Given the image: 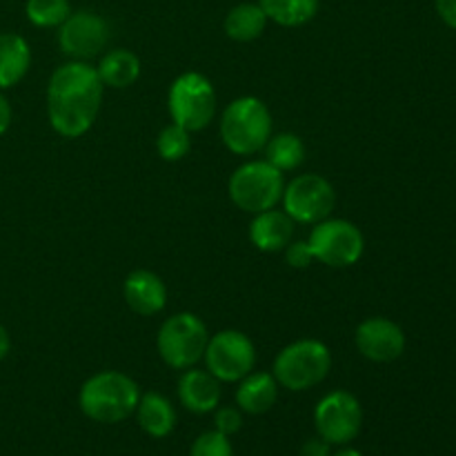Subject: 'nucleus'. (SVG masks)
<instances>
[{
  "instance_id": "f257e3e1",
  "label": "nucleus",
  "mask_w": 456,
  "mask_h": 456,
  "mask_svg": "<svg viewBox=\"0 0 456 456\" xmlns=\"http://www.w3.org/2000/svg\"><path fill=\"white\" fill-rule=\"evenodd\" d=\"M96 67L71 61L58 67L47 85V116L53 132L62 138H80L96 123L102 102Z\"/></svg>"
},
{
  "instance_id": "f03ea898",
  "label": "nucleus",
  "mask_w": 456,
  "mask_h": 456,
  "mask_svg": "<svg viewBox=\"0 0 456 456\" xmlns=\"http://www.w3.org/2000/svg\"><path fill=\"white\" fill-rule=\"evenodd\" d=\"M141 390L132 377L123 372H98L80 386L78 408L87 419L105 426L125 421L136 412Z\"/></svg>"
},
{
  "instance_id": "7ed1b4c3",
  "label": "nucleus",
  "mask_w": 456,
  "mask_h": 456,
  "mask_svg": "<svg viewBox=\"0 0 456 456\" xmlns=\"http://www.w3.org/2000/svg\"><path fill=\"white\" fill-rule=\"evenodd\" d=\"M272 136V114L256 96H240L221 116V141L232 154L254 156Z\"/></svg>"
},
{
  "instance_id": "20e7f679",
  "label": "nucleus",
  "mask_w": 456,
  "mask_h": 456,
  "mask_svg": "<svg viewBox=\"0 0 456 456\" xmlns=\"http://www.w3.org/2000/svg\"><path fill=\"white\" fill-rule=\"evenodd\" d=\"M332 370V352L316 338H301L276 354L272 374L281 387L289 392H305L328 379Z\"/></svg>"
},
{
  "instance_id": "39448f33",
  "label": "nucleus",
  "mask_w": 456,
  "mask_h": 456,
  "mask_svg": "<svg viewBox=\"0 0 456 456\" xmlns=\"http://www.w3.org/2000/svg\"><path fill=\"white\" fill-rule=\"evenodd\" d=\"M285 191L283 172L272 167L267 160H248L234 169L227 183L232 203L248 214H261L274 209Z\"/></svg>"
},
{
  "instance_id": "423d86ee",
  "label": "nucleus",
  "mask_w": 456,
  "mask_h": 456,
  "mask_svg": "<svg viewBox=\"0 0 456 456\" xmlns=\"http://www.w3.org/2000/svg\"><path fill=\"white\" fill-rule=\"evenodd\" d=\"M209 332L203 319L191 312H178L160 325L156 347L163 363L172 370H190L203 361Z\"/></svg>"
},
{
  "instance_id": "0eeeda50",
  "label": "nucleus",
  "mask_w": 456,
  "mask_h": 456,
  "mask_svg": "<svg viewBox=\"0 0 456 456\" xmlns=\"http://www.w3.org/2000/svg\"><path fill=\"white\" fill-rule=\"evenodd\" d=\"M167 110L172 123L181 125L187 132L205 129L216 114V92L212 80L199 71L181 74L169 87Z\"/></svg>"
},
{
  "instance_id": "6e6552de",
  "label": "nucleus",
  "mask_w": 456,
  "mask_h": 456,
  "mask_svg": "<svg viewBox=\"0 0 456 456\" xmlns=\"http://www.w3.org/2000/svg\"><path fill=\"white\" fill-rule=\"evenodd\" d=\"M312 256L328 267H352L365 252L363 232L346 218H325L310 232Z\"/></svg>"
},
{
  "instance_id": "1a4fd4ad",
  "label": "nucleus",
  "mask_w": 456,
  "mask_h": 456,
  "mask_svg": "<svg viewBox=\"0 0 456 456\" xmlns=\"http://www.w3.org/2000/svg\"><path fill=\"white\" fill-rule=\"evenodd\" d=\"M205 368L223 383H239L240 379L254 372L256 365V347L248 334L239 330H221L209 337L205 347Z\"/></svg>"
},
{
  "instance_id": "9d476101",
  "label": "nucleus",
  "mask_w": 456,
  "mask_h": 456,
  "mask_svg": "<svg viewBox=\"0 0 456 456\" xmlns=\"http://www.w3.org/2000/svg\"><path fill=\"white\" fill-rule=\"evenodd\" d=\"M283 212L294 223L316 225L332 214L337 205V191L332 183L321 174H301L285 185Z\"/></svg>"
},
{
  "instance_id": "9b49d317",
  "label": "nucleus",
  "mask_w": 456,
  "mask_h": 456,
  "mask_svg": "<svg viewBox=\"0 0 456 456\" xmlns=\"http://www.w3.org/2000/svg\"><path fill=\"white\" fill-rule=\"evenodd\" d=\"M363 426V408L352 392L334 390L314 408L316 435L330 445H347L359 436Z\"/></svg>"
},
{
  "instance_id": "f8f14e48",
  "label": "nucleus",
  "mask_w": 456,
  "mask_h": 456,
  "mask_svg": "<svg viewBox=\"0 0 456 456\" xmlns=\"http://www.w3.org/2000/svg\"><path fill=\"white\" fill-rule=\"evenodd\" d=\"M110 22L96 12H71L58 27V47L74 61L96 58L110 43Z\"/></svg>"
},
{
  "instance_id": "ddd939ff",
  "label": "nucleus",
  "mask_w": 456,
  "mask_h": 456,
  "mask_svg": "<svg viewBox=\"0 0 456 456\" xmlns=\"http://www.w3.org/2000/svg\"><path fill=\"white\" fill-rule=\"evenodd\" d=\"M354 343L363 359L372 363H392L405 352V332L395 321L372 316L359 323Z\"/></svg>"
},
{
  "instance_id": "4468645a",
  "label": "nucleus",
  "mask_w": 456,
  "mask_h": 456,
  "mask_svg": "<svg viewBox=\"0 0 456 456\" xmlns=\"http://www.w3.org/2000/svg\"><path fill=\"white\" fill-rule=\"evenodd\" d=\"M123 297L129 310L138 316H154L167 305V288L163 279L150 270H134L125 279Z\"/></svg>"
},
{
  "instance_id": "2eb2a0df",
  "label": "nucleus",
  "mask_w": 456,
  "mask_h": 456,
  "mask_svg": "<svg viewBox=\"0 0 456 456\" xmlns=\"http://www.w3.org/2000/svg\"><path fill=\"white\" fill-rule=\"evenodd\" d=\"M178 399L194 414H209L221 403V381L208 370H183L178 379Z\"/></svg>"
},
{
  "instance_id": "dca6fc26",
  "label": "nucleus",
  "mask_w": 456,
  "mask_h": 456,
  "mask_svg": "<svg viewBox=\"0 0 456 456\" xmlns=\"http://www.w3.org/2000/svg\"><path fill=\"white\" fill-rule=\"evenodd\" d=\"M294 239V221L281 209H267V212L254 214L249 223V240L256 249L267 254L283 252Z\"/></svg>"
},
{
  "instance_id": "f3484780",
  "label": "nucleus",
  "mask_w": 456,
  "mask_h": 456,
  "mask_svg": "<svg viewBox=\"0 0 456 456\" xmlns=\"http://www.w3.org/2000/svg\"><path fill=\"white\" fill-rule=\"evenodd\" d=\"M276 399H279V381L270 372H249L236 387V405L240 412L252 417L270 412Z\"/></svg>"
},
{
  "instance_id": "a211bd4d",
  "label": "nucleus",
  "mask_w": 456,
  "mask_h": 456,
  "mask_svg": "<svg viewBox=\"0 0 456 456\" xmlns=\"http://www.w3.org/2000/svg\"><path fill=\"white\" fill-rule=\"evenodd\" d=\"M134 414H136L141 430L151 439H165L176 428V410H174L172 401L160 395V392L141 395V401H138Z\"/></svg>"
},
{
  "instance_id": "6ab92c4d",
  "label": "nucleus",
  "mask_w": 456,
  "mask_h": 456,
  "mask_svg": "<svg viewBox=\"0 0 456 456\" xmlns=\"http://www.w3.org/2000/svg\"><path fill=\"white\" fill-rule=\"evenodd\" d=\"M31 67V49L20 34H0V89L20 83Z\"/></svg>"
},
{
  "instance_id": "aec40b11",
  "label": "nucleus",
  "mask_w": 456,
  "mask_h": 456,
  "mask_svg": "<svg viewBox=\"0 0 456 456\" xmlns=\"http://www.w3.org/2000/svg\"><path fill=\"white\" fill-rule=\"evenodd\" d=\"M96 71L105 87L127 89L141 76V58L129 49H110L107 53H102Z\"/></svg>"
},
{
  "instance_id": "412c9836",
  "label": "nucleus",
  "mask_w": 456,
  "mask_h": 456,
  "mask_svg": "<svg viewBox=\"0 0 456 456\" xmlns=\"http://www.w3.org/2000/svg\"><path fill=\"white\" fill-rule=\"evenodd\" d=\"M267 16L258 3H240L232 7L225 18V34L227 38L236 43H252L261 38L267 27Z\"/></svg>"
},
{
  "instance_id": "4be33fe9",
  "label": "nucleus",
  "mask_w": 456,
  "mask_h": 456,
  "mask_svg": "<svg viewBox=\"0 0 456 456\" xmlns=\"http://www.w3.org/2000/svg\"><path fill=\"white\" fill-rule=\"evenodd\" d=\"M267 20L281 27H303L319 13V0H258Z\"/></svg>"
},
{
  "instance_id": "5701e85b",
  "label": "nucleus",
  "mask_w": 456,
  "mask_h": 456,
  "mask_svg": "<svg viewBox=\"0 0 456 456\" xmlns=\"http://www.w3.org/2000/svg\"><path fill=\"white\" fill-rule=\"evenodd\" d=\"M265 160L279 172H292L305 160V145L297 134L281 132L267 141Z\"/></svg>"
},
{
  "instance_id": "b1692460",
  "label": "nucleus",
  "mask_w": 456,
  "mask_h": 456,
  "mask_svg": "<svg viewBox=\"0 0 456 456\" xmlns=\"http://www.w3.org/2000/svg\"><path fill=\"white\" fill-rule=\"evenodd\" d=\"M69 0H27L25 3L27 20L34 27H40V29L61 27L69 18Z\"/></svg>"
},
{
  "instance_id": "393cba45",
  "label": "nucleus",
  "mask_w": 456,
  "mask_h": 456,
  "mask_svg": "<svg viewBox=\"0 0 456 456\" xmlns=\"http://www.w3.org/2000/svg\"><path fill=\"white\" fill-rule=\"evenodd\" d=\"M156 150L163 160L176 163V160L185 159L187 151L191 150V132H187L181 125L169 123L167 127L160 129L159 138H156Z\"/></svg>"
},
{
  "instance_id": "a878e982",
  "label": "nucleus",
  "mask_w": 456,
  "mask_h": 456,
  "mask_svg": "<svg viewBox=\"0 0 456 456\" xmlns=\"http://www.w3.org/2000/svg\"><path fill=\"white\" fill-rule=\"evenodd\" d=\"M190 456H234L230 436L221 435L218 430H208L191 444Z\"/></svg>"
},
{
  "instance_id": "bb28decb",
  "label": "nucleus",
  "mask_w": 456,
  "mask_h": 456,
  "mask_svg": "<svg viewBox=\"0 0 456 456\" xmlns=\"http://www.w3.org/2000/svg\"><path fill=\"white\" fill-rule=\"evenodd\" d=\"M214 428L225 436L236 435V432L243 428V412H240V408H232V405L216 408V414H214Z\"/></svg>"
},
{
  "instance_id": "cd10ccee",
  "label": "nucleus",
  "mask_w": 456,
  "mask_h": 456,
  "mask_svg": "<svg viewBox=\"0 0 456 456\" xmlns=\"http://www.w3.org/2000/svg\"><path fill=\"white\" fill-rule=\"evenodd\" d=\"M283 252L285 261H288V265L294 267V270H305V267H310V263L314 261L307 240H289V245Z\"/></svg>"
},
{
  "instance_id": "c85d7f7f",
  "label": "nucleus",
  "mask_w": 456,
  "mask_h": 456,
  "mask_svg": "<svg viewBox=\"0 0 456 456\" xmlns=\"http://www.w3.org/2000/svg\"><path fill=\"white\" fill-rule=\"evenodd\" d=\"M301 456H332V445L321 439V436H314V439H307L303 444Z\"/></svg>"
},
{
  "instance_id": "c756f323",
  "label": "nucleus",
  "mask_w": 456,
  "mask_h": 456,
  "mask_svg": "<svg viewBox=\"0 0 456 456\" xmlns=\"http://www.w3.org/2000/svg\"><path fill=\"white\" fill-rule=\"evenodd\" d=\"M435 7L441 20H444L450 29H456V0H435Z\"/></svg>"
},
{
  "instance_id": "7c9ffc66",
  "label": "nucleus",
  "mask_w": 456,
  "mask_h": 456,
  "mask_svg": "<svg viewBox=\"0 0 456 456\" xmlns=\"http://www.w3.org/2000/svg\"><path fill=\"white\" fill-rule=\"evenodd\" d=\"M12 120H13L12 105H9L7 96H4L3 89H0V136H3V134H7V129L12 127Z\"/></svg>"
},
{
  "instance_id": "2f4dec72",
  "label": "nucleus",
  "mask_w": 456,
  "mask_h": 456,
  "mask_svg": "<svg viewBox=\"0 0 456 456\" xmlns=\"http://www.w3.org/2000/svg\"><path fill=\"white\" fill-rule=\"evenodd\" d=\"M9 352H12V337H9L4 325H0V361L7 359Z\"/></svg>"
},
{
  "instance_id": "473e14b6",
  "label": "nucleus",
  "mask_w": 456,
  "mask_h": 456,
  "mask_svg": "<svg viewBox=\"0 0 456 456\" xmlns=\"http://www.w3.org/2000/svg\"><path fill=\"white\" fill-rule=\"evenodd\" d=\"M334 456H365V454L359 452V450H354V448H343V450H338Z\"/></svg>"
}]
</instances>
